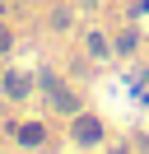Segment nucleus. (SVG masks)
Returning a JSON list of instances; mask_svg holds the SVG:
<instances>
[{
  "label": "nucleus",
  "instance_id": "6e6552de",
  "mask_svg": "<svg viewBox=\"0 0 149 154\" xmlns=\"http://www.w3.org/2000/svg\"><path fill=\"white\" fill-rule=\"evenodd\" d=\"M144 98H149V89H144Z\"/></svg>",
  "mask_w": 149,
  "mask_h": 154
},
{
  "label": "nucleus",
  "instance_id": "f257e3e1",
  "mask_svg": "<svg viewBox=\"0 0 149 154\" xmlns=\"http://www.w3.org/2000/svg\"><path fill=\"white\" fill-rule=\"evenodd\" d=\"M47 94H51V107H56V112H79V98H74L65 84H56L51 75H47Z\"/></svg>",
  "mask_w": 149,
  "mask_h": 154
},
{
  "label": "nucleus",
  "instance_id": "0eeeda50",
  "mask_svg": "<svg viewBox=\"0 0 149 154\" xmlns=\"http://www.w3.org/2000/svg\"><path fill=\"white\" fill-rule=\"evenodd\" d=\"M0 51H9V28L0 23Z\"/></svg>",
  "mask_w": 149,
  "mask_h": 154
},
{
  "label": "nucleus",
  "instance_id": "39448f33",
  "mask_svg": "<svg viewBox=\"0 0 149 154\" xmlns=\"http://www.w3.org/2000/svg\"><path fill=\"white\" fill-rule=\"evenodd\" d=\"M89 56L93 61H107V38H102V33H89Z\"/></svg>",
  "mask_w": 149,
  "mask_h": 154
},
{
  "label": "nucleus",
  "instance_id": "7ed1b4c3",
  "mask_svg": "<svg viewBox=\"0 0 149 154\" xmlns=\"http://www.w3.org/2000/svg\"><path fill=\"white\" fill-rule=\"evenodd\" d=\"M28 89H33V79H28V75H19V70H9V75H5V94H9V98H28Z\"/></svg>",
  "mask_w": 149,
  "mask_h": 154
},
{
  "label": "nucleus",
  "instance_id": "f03ea898",
  "mask_svg": "<svg viewBox=\"0 0 149 154\" xmlns=\"http://www.w3.org/2000/svg\"><path fill=\"white\" fill-rule=\"evenodd\" d=\"M74 140L79 145H98L102 140V122L98 117H74Z\"/></svg>",
  "mask_w": 149,
  "mask_h": 154
},
{
  "label": "nucleus",
  "instance_id": "20e7f679",
  "mask_svg": "<svg viewBox=\"0 0 149 154\" xmlns=\"http://www.w3.org/2000/svg\"><path fill=\"white\" fill-rule=\"evenodd\" d=\"M42 135H47L42 122H23V126H14V140H19V145H42Z\"/></svg>",
  "mask_w": 149,
  "mask_h": 154
},
{
  "label": "nucleus",
  "instance_id": "423d86ee",
  "mask_svg": "<svg viewBox=\"0 0 149 154\" xmlns=\"http://www.w3.org/2000/svg\"><path fill=\"white\" fill-rule=\"evenodd\" d=\"M117 51H121V56H130V51H135V33H121V38H117Z\"/></svg>",
  "mask_w": 149,
  "mask_h": 154
}]
</instances>
